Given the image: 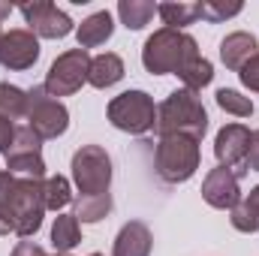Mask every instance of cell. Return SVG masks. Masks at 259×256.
Listing matches in <instances>:
<instances>
[{
	"label": "cell",
	"mask_w": 259,
	"mask_h": 256,
	"mask_svg": "<svg viewBox=\"0 0 259 256\" xmlns=\"http://www.w3.org/2000/svg\"><path fill=\"white\" fill-rule=\"evenodd\" d=\"M12 139H15V124H12V121H6V118H0V154H6V151H9Z\"/></svg>",
	"instance_id": "4dcf8cb0"
},
{
	"label": "cell",
	"mask_w": 259,
	"mask_h": 256,
	"mask_svg": "<svg viewBox=\"0 0 259 256\" xmlns=\"http://www.w3.org/2000/svg\"><path fill=\"white\" fill-rule=\"evenodd\" d=\"M157 15H160L163 24L172 27V30H184L187 24H193L196 18H199L196 3H160V6H157Z\"/></svg>",
	"instance_id": "603a6c76"
},
{
	"label": "cell",
	"mask_w": 259,
	"mask_h": 256,
	"mask_svg": "<svg viewBox=\"0 0 259 256\" xmlns=\"http://www.w3.org/2000/svg\"><path fill=\"white\" fill-rule=\"evenodd\" d=\"M72 205H75L72 217H75L78 223H100L103 217L112 214V193H100V196H75Z\"/></svg>",
	"instance_id": "ac0fdd59"
},
{
	"label": "cell",
	"mask_w": 259,
	"mask_h": 256,
	"mask_svg": "<svg viewBox=\"0 0 259 256\" xmlns=\"http://www.w3.org/2000/svg\"><path fill=\"white\" fill-rule=\"evenodd\" d=\"M178 78L184 81L187 91L196 94V91H202V88H208V84L214 81V66H211V61H205V58L199 55V58H193L190 64L178 72Z\"/></svg>",
	"instance_id": "cb8c5ba5"
},
{
	"label": "cell",
	"mask_w": 259,
	"mask_h": 256,
	"mask_svg": "<svg viewBox=\"0 0 259 256\" xmlns=\"http://www.w3.org/2000/svg\"><path fill=\"white\" fill-rule=\"evenodd\" d=\"M232 226L238 232H259V184L232 208Z\"/></svg>",
	"instance_id": "d6986e66"
},
{
	"label": "cell",
	"mask_w": 259,
	"mask_h": 256,
	"mask_svg": "<svg viewBox=\"0 0 259 256\" xmlns=\"http://www.w3.org/2000/svg\"><path fill=\"white\" fill-rule=\"evenodd\" d=\"M9 12H12V6H9V3H0V21H3ZM0 39H3V30H0Z\"/></svg>",
	"instance_id": "d6a6232c"
},
{
	"label": "cell",
	"mask_w": 259,
	"mask_h": 256,
	"mask_svg": "<svg viewBox=\"0 0 259 256\" xmlns=\"http://www.w3.org/2000/svg\"><path fill=\"white\" fill-rule=\"evenodd\" d=\"M115 33V21H112V12L109 9H100L94 15H88L78 27H75V36H78V49H97L103 46L106 39H112Z\"/></svg>",
	"instance_id": "2e32d148"
},
{
	"label": "cell",
	"mask_w": 259,
	"mask_h": 256,
	"mask_svg": "<svg viewBox=\"0 0 259 256\" xmlns=\"http://www.w3.org/2000/svg\"><path fill=\"white\" fill-rule=\"evenodd\" d=\"M154 12H157V6L151 0H121L118 3V15L127 30H142L154 18Z\"/></svg>",
	"instance_id": "44dd1931"
},
{
	"label": "cell",
	"mask_w": 259,
	"mask_h": 256,
	"mask_svg": "<svg viewBox=\"0 0 259 256\" xmlns=\"http://www.w3.org/2000/svg\"><path fill=\"white\" fill-rule=\"evenodd\" d=\"M91 256H103V253H91Z\"/></svg>",
	"instance_id": "836d02e7"
},
{
	"label": "cell",
	"mask_w": 259,
	"mask_h": 256,
	"mask_svg": "<svg viewBox=\"0 0 259 256\" xmlns=\"http://www.w3.org/2000/svg\"><path fill=\"white\" fill-rule=\"evenodd\" d=\"M81 241V226L72 214H58L55 226H52V244L58 253H69L75 244Z\"/></svg>",
	"instance_id": "ffe728a7"
},
{
	"label": "cell",
	"mask_w": 259,
	"mask_h": 256,
	"mask_svg": "<svg viewBox=\"0 0 259 256\" xmlns=\"http://www.w3.org/2000/svg\"><path fill=\"white\" fill-rule=\"evenodd\" d=\"M39 61V36L30 30H9L0 39V66L3 69H30Z\"/></svg>",
	"instance_id": "4fadbf2b"
},
{
	"label": "cell",
	"mask_w": 259,
	"mask_h": 256,
	"mask_svg": "<svg viewBox=\"0 0 259 256\" xmlns=\"http://www.w3.org/2000/svg\"><path fill=\"white\" fill-rule=\"evenodd\" d=\"M106 115H109L112 127L121 130V133H130V136H145L157 124V106H154L151 94H145V91H124V94H118L109 103Z\"/></svg>",
	"instance_id": "277c9868"
},
{
	"label": "cell",
	"mask_w": 259,
	"mask_h": 256,
	"mask_svg": "<svg viewBox=\"0 0 259 256\" xmlns=\"http://www.w3.org/2000/svg\"><path fill=\"white\" fill-rule=\"evenodd\" d=\"M72 181L78 196H100L112 187V157L100 145H81L72 154Z\"/></svg>",
	"instance_id": "5b68a950"
},
{
	"label": "cell",
	"mask_w": 259,
	"mask_h": 256,
	"mask_svg": "<svg viewBox=\"0 0 259 256\" xmlns=\"http://www.w3.org/2000/svg\"><path fill=\"white\" fill-rule=\"evenodd\" d=\"M58 256H69V253H58Z\"/></svg>",
	"instance_id": "e575fe53"
},
{
	"label": "cell",
	"mask_w": 259,
	"mask_h": 256,
	"mask_svg": "<svg viewBox=\"0 0 259 256\" xmlns=\"http://www.w3.org/2000/svg\"><path fill=\"white\" fill-rule=\"evenodd\" d=\"M9 256H49V253H46L39 244H33V241H18L15 250H12Z\"/></svg>",
	"instance_id": "1f68e13d"
},
{
	"label": "cell",
	"mask_w": 259,
	"mask_h": 256,
	"mask_svg": "<svg viewBox=\"0 0 259 256\" xmlns=\"http://www.w3.org/2000/svg\"><path fill=\"white\" fill-rule=\"evenodd\" d=\"M154 130L160 133V139L163 136H190L196 142H202V136L208 130V112L193 91L178 88L157 106Z\"/></svg>",
	"instance_id": "7a4b0ae2"
},
{
	"label": "cell",
	"mask_w": 259,
	"mask_h": 256,
	"mask_svg": "<svg viewBox=\"0 0 259 256\" xmlns=\"http://www.w3.org/2000/svg\"><path fill=\"white\" fill-rule=\"evenodd\" d=\"M6 157V172L18 175V178H46V160H42V139L27 127H15V139L9 145Z\"/></svg>",
	"instance_id": "9c48e42d"
},
{
	"label": "cell",
	"mask_w": 259,
	"mask_h": 256,
	"mask_svg": "<svg viewBox=\"0 0 259 256\" xmlns=\"http://www.w3.org/2000/svg\"><path fill=\"white\" fill-rule=\"evenodd\" d=\"M91 72V55L84 49H69L64 55L55 58V64L49 66V75L42 81L49 97H69L75 91H81V84L88 81Z\"/></svg>",
	"instance_id": "ba28073f"
},
{
	"label": "cell",
	"mask_w": 259,
	"mask_h": 256,
	"mask_svg": "<svg viewBox=\"0 0 259 256\" xmlns=\"http://www.w3.org/2000/svg\"><path fill=\"white\" fill-rule=\"evenodd\" d=\"M24 109H27V91L9 81H0V118L15 124L18 118H24Z\"/></svg>",
	"instance_id": "7402d4cb"
},
{
	"label": "cell",
	"mask_w": 259,
	"mask_h": 256,
	"mask_svg": "<svg viewBox=\"0 0 259 256\" xmlns=\"http://www.w3.org/2000/svg\"><path fill=\"white\" fill-rule=\"evenodd\" d=\"M247 172H259V130L250 133V145H247Z\"/></svg>",
	"instance_id": "f546056e"
},
{
	"label": "cell",
	"mask_w": 259,
	"mask_h": 256,
	"mask_svg": "<svg viewBox=\"0 0 259 256\" xmlns=\"http://www.w3.org/2000/svg\"><path fill=\"white\" fill-rule=\"evenodd\" d=\"M12 187H15V175L0 169V235H15V223H12Z\"/></svg>",
	"instance_id": "d4e9b609"
},
{
	"label": "cell",
	"mask_w": 259,
	"mask_h": 256,
	"mask_svg": "<svg viewBox=\"0 0 259 256\" xmlns=\"http://www.w3.org/2000/svg\"><path fill=\"white\" fill-rule=\"evenodd\" d=\"M24 118H27V127L33 130L42 142L46 139H58L64 136L69 127V112L61 100L49 97L42 84H33L27 91V109H24Z\"/></svg>",
	"instance_id": "52a82bcc"
},
{
	"label": "cell",
	"mask_w": 259,
	"mask_h": 256,
	"mask_svg": "<svg viewBox=\"0 0 259 256\" xmlns=\"http://www.w3.org/2000/svg\"><path fill=\"white\" fill-rule=\"evenodd\" d=\"M151 247H154L151 229L142 220H130L121 226V232L115 238L112 256H151Z\"/></svg>",
	"instance_id": "5bb4252c"
},
{
	"label": "cell",
	"mask_w": 259,
	"mask_h": 256,
	"mask_svg": "<svg viewBox=\"0 0 259 256\" xmlns=\"http://www.w3.org/2000/svg\"><path fill=\"white\" fill-rule=\"evenodd\" d=\"M42 187H46V211H61V208H66V205L75 199V196H72V187H69V181H66L64 175L46 178Z\"/></svg>",
	"instance_id": "484cf974"
},
{
	"label": "cell",
	"mask_w": 259,
	"mask_h": 256,
	"mask_svg": "<svg viewBox=\"0 0 259 256\" xmlns=\"http://www.w3.org/2000/svg\"><path fill=\"white\" fill-rule=\"evenodd\" d=\"M124 72H127V69H124V61H121V55H115V52H103V55L91 58L88 84H94V88L106 91V88L118 84V81L124 78Z\"/></svg>",
	"instance_id": "e0dca14e"
},
{
	"label": "cell",
	"mask_w": 259,
	"mask_h": 256,
	"mask_svg": "<svg viewBox=\"0 0 259 256\" xmlns=\"http://www.w3.org/2000/svg\"><path fill=\"white\" fill-rule=\"evenodd\" d=\"M238 78H241V84H244L247 91L259 94V55H253L247 64L238 69Z\"/></svg>",
	"instance_id": "f1b7e54d"
},
{
	"label": "cell",
	"mask_w": 259,
	"mask_h": 256,
	"mask_svg": "<svg viewBox=\"0 0 259 256\" xmlns=\"http://www.w3.org/2000/svg\"><path fill=\"white\" fill-rule=\"evenodd\" d=\"M217 106L223 112L235 115V118H250L253 115V100L244 97V94H238V91H232V88H220L217 91Z\"/></svg>",
	"instance_id": "4316f807"
},
{
	"label": "cell",
	"mask_w": 259,
	"mask_h": 256,
	"mask_svg": "<svg viewBox=\"0 0 259 256\" xmlns=\"http://www.w3.org/2000/svg\"><path fill=\"white\" fill-rule=\"evenodd\" d=\"M46 217V187L36 178H18L12 187V223L18 238H30L39 232Z\"/></svg>",
	"instance_id": "8992f818"
},
{
	"label": "cell",
	"mask_w": 259,
	"mask_h": 256,
	"mask_svg": "<svg viewBox=\"0 0 259 256\" xmlns=\"http://www.w3.org/2000/svg\"><path fill=\"white\" fill-rule=\"evenodd\" d=\"M247 145H250V130L244 124H226L220 127L217 139H214V157H217V166H226L232 169L238 178L247 175Z\"/></svg>",
	"instance_id": "8fae6325"
},
{
	"label": "cell",
	"mask_w": 259,
	"mask_h": 256,
	"mask_svg": "<svg viewBox=\"0 0 259 256\" xmlns=\"http://www.w3.org/2000/svg\"><path fill=\"white\" fill-rule=\"evenodd\" d=\"M193 58H199L196 39L190 33L172 30V27L154 30L142 46V64L151 75H169V72L178 75Z\"/></svg>",
	"instance_id": "6da1fadb"
},
{
	"label": "cell",
	"mask_w": 259,
	"mask_h": 256,
	"mask_svg": "<svg viewBox=\"0 0 259 256\" xmlns=\"http://www.w3.org/2000/svg\"><path fill=\"white\" fill-rule=\"evenodd\" d=\"M199 142L190 136H163L154 151V169L166 184H184L199 169Z\"/></svg>",
	"instance_id": "3957f363"
},
{
	"label": "cell",
	"mask_w": 259,
	"mask_h": 256,
	"mask_svg": "<svg viewBox=\"0 0 259 256\" xmlns=\"http://www.w3.org/2000/svg\"><path fill=\"white\" fill-rule=\"evenodd\" d=\"M253 55H259V42L253 33L247 30H235V33H226L223 42H220V61L226 64V69H241Z\"/></svg>",
	"instance_id": "9a60e30c"
},
{
	"label": "cell",
	"mask_w": 259,
	"mask_h": 256,
	"mask_svg": "<svg viewBox=\"0 0 259 256\" xmlns=\"http://www.w3.org/2000/svg\"><path fill=\"white\" fill-rule=\"evenodd\" d=\"M202 199L217 211H226V208L232 211L241 202V178L226 166L211 169L202 181Z\"/></svg>",
	"instance_id": "7c38bea8"
},
{
	"label": "cell",
	"mask_w": 259,
	"mask_h": 256,
	"mask_svg": "<svg viewBox=\"0 0 259 256\" xmlns=\"http://www.w3.org/2000/svg\"><path fill=\"white\" fill-rule=\"evenodd\" d=\"M21 15L27 21V30L33 36H42V39H64L72 33V18L66 15L64 9H58L55 3L49 0H36V3H24L21 6Z\"/></svg>",
	"instance_id": "30bf717a"
},
{
	"label": "cell",
	"mask_w": 259,
	"mask_h": 256,
	"mask_svg": "<svg viewBox=\"0 0 259 256\" xmlns=\"http://www.w3.org/2000/svg\"><path fill=\"white\" fill-rule=\"evenodd\" d=\"M241 9H244L241 3H217V0H202V3H196L199 18L208 21V24H220V21H226V18H235Z\"/></svg>",
	"instance_id": "83f0119b"
}]
</instances>
